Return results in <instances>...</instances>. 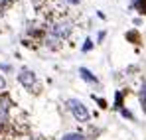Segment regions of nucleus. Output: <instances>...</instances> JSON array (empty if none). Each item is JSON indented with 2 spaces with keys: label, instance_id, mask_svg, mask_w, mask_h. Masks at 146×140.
<instances>
[{
  "label": "nucleus",
  "instance_id": "nucleus-1",
  "mask_svg": "<svg viewBox=\"0 0 146 140\" xmlns=\"http://www.w3.org/2000/svg\"><path fill=\"white\" fill-rule=\"evenodd\" d=\"M67 107H69L71 115L75 117V120H79V122H87V120H89V111H87V107H85L81 101L69 99V101H67Z\"/></svg>",
  "mask_w": 146,
  "mask_h": 140
},
{
  "label": "nucleus",
  "instance_id": "nucleus-2",
  "mask_svg": "<svg viewBox=\"0 0 146 140\" xmlns=\"http://www.w3.org/2000/svg\"><path fill=\"white\" fill-rule=\"evenodd\" d=\"M18 81L24 85L28 91H32V89H38V79H36V73L30 69H22L20 71V75H18Z\"/></svg>",
  "mask_w": 146,
  "mask_h": 140
},
{
  "label": "nucleus",
  "instance_id": "nucleus-3",
  "mask_svg": "<svg viewBox=\"0 0 146 140\" xmlns=\"http://www.w3.org/2000/svg\"><path fill=\"white\" fill-rule=\"evenodd\" d=\"M69 34H71V26H69V22H57L53 28H51V36H53L55 40H65Z\"/></svg>",
  "mask_w": 146,
  "mask_h": 140
},
{
  "label": "nucleus",
  "instance_id": "nucleus-4",
  "mask_svg": "<svg viewBox=\"0 0 146 140\" xmlns=\"http://www.w3.org/2000/svg\"><path fill=\"white\" fill-rule=\"evenodd\" d=\"M79 75H81V77H83L87 83H97V77H95L91 71L87 69V67H81V69H79Z\"/></svg>",
  "mask_w": 146,
  "mask_h": 140
},
{
  "label": "nucleus",
  "instance_id": "nucleus-5",
  "mask_svg": "<svg viewBox=\"0 0 146 140\" xmlns=\"http://www.w3.org/2000/svg\"><path fill=\"white\" fill-rule=\"evenodd\" d=\"M61 140H85V136L79 134V132H71V134H65Z\"/></svg>",
  "mask_w": 146,
  "mask_h": 140
},
{
  "label": "nucleus",
  "instance_id": "nucleus-6",
  "mask_svg": "<svg viewBox=\"0 0 146 140\" xmlns=\"http://www.w3.org/2000/svg\"><path fill=\"white\" fill-rule=\"evenodd\" d=\"M134 6H136L142 14H146V0H134Z\"/></svg>",
  "mask_w": 146,
  "mask_h": 140
},
{
  "label": "nucleus",
  "instance_id": "nucleus-7",
  "mask_svg": "<svg viewBox=\"0 0 146 140\" xmlns=\"http://www.w3.org/2000/svg\"><path fill=\"white\" fill-rule=\"evenodd\" d=\"M140 103H142V107H144V111H146V83H142V91H140Z\"/></svg>",
  "mask_w": 146,
  "mask_h": 140
},
{
  "label": "nucleus",
  "instance_id": "nucleus-8",
  "mask_svg": "<svg viewBox=\"0 0 146 140\" xmlns=\"http://www.w3.org/2000/svg\"><path fill=\"white\" fill-rule=\"evenodd\" d=\"M8 117V111H6V105H0V122H4Z\"/></svg>",
  "mask_w": 146,
  "mask_h": 140
},
{
  "label": "nucleus",
  "instance_id": "nucleus-9",
  "mask_svg": "<svg viewBox=\"0 0 146 140\" xmlns=\"http://www.w3.org/2000/svg\"><path fill=\"white\" fill-rule=\"evenodd\" d=\"M91 47H93V42H91V40H85V46H83V51H89Z\"/></svg>",
  "mask_w": 146,
  "mask_h": 140
},
{
  "label": "nucleus",
  "instance_id": "nucleus-10",
  "mask_svg": "<svg viewBox=\"0 0 146 140\" xmlns=\"http://www.w3.org/2000/svg\"><path fill=\"white\" fill-rule=\"evenodd\" d=\"M4 89H6V79L0 75V91H4Z\"/></svg>",
  "mask_w": 146,
  "mask_h": 140
},
{
  "label": "nucleus",
  "instance_id": "nucleus-11",
  "mask_svg": "<svg viewBox=\"0 0 146 140\" xmlns=\"http://www.w3.org/2000/svg\"><path fill=\"white\" fill-rule=\"evenodd\" d=\"M122 117H126V118H132V115H130L128 111H124V109H122Z\"/></svg>",
  "mask_w": 146,
  "mask_h": 140
},
{
  "label": "nucleus",
  "instance_id": "nucleus-12",
  "mask_svg": "<svg viewBox=\"0 0 146 140\" xmlns=\"http://www.w3.org/2000/svg\"><path fill=\"white\" fill-rule=\"evenodd\" d=\"M8 4V0H0V10H4V6Z\"/></svg>",
  "mask_w": 146,
  "mask_h": 140
},
{
  "label": "nucleus",
  "instance_id": "nucleus-13",
  "mask_svg": "<svg viewBox=\"0 0 146 140\" xmlns=\"http://www.w3.org/2000/svg\"><path fill=\"white\" fill-rule=\"evenodd\" d=\"M69 4H79V0H67Z\"/></svg>",
  "mask_w": 146,
  "mask_h": 140
}]
</instances>
